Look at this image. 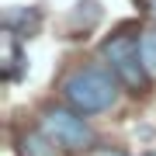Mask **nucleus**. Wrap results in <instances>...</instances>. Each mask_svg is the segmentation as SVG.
I'll return each instance as SVG.
<instances>
[{"mask_svg": "<svg viewBox=\"0 0 156 156\" xmlns=\"http://www.w3.org/2000/svg\"><path fill=\"white\" fill-rule=\"evenodd\" d=\"M118 83L122 80L115 76V69L101 66V62H90V66H80L73 69L66 80H62V97L73 111L80 115H101L108 108H115L118 101Z\"/></svg>", "mask_w": 156, "mask_h": 156, "instance_id": "nucleus-1", "label": "nucleus"}, {"mask_svg": "<svg viewBox=\"0 0 156 156\" xmlns=\"http://www.w3.org/2000/svg\"><path fill=\"white\" fill-rule=\"evenodd\" d=\"M101 56H104V62L115 69V76L122 80L125 87L132 90H142L146 87V69H142V56H139V35L122 28L118 35H111V38L104 42V49H101Z\"/></svg>", "mask_w": 156, "mask_h": 156, "instance_id": "nucleus-2", "label": "nucleus"}, {"mask_svg": "<svg viewBox=\"0 0 156 156\" xmlns=\"http://www.w3.org/2000/svg\"><path fill=\"white\" fill-rule=\"evenodd\" d=\"M38 125L66 153H80V149H90L94 146V128L87 125V115L73 111V108H49V111H42Z\"/></svg>", "mask_w": 156, "mask_h": 156, "instance_id": "nucleus-3", "label": "nucleus"}, {"mask_svg": "<svg viewBox=\"0 0 156 156\" xmlns=\"http://www.w3.org/2000/svg\"><path fill=\"white\" fill-rule=\"evenodd\" d=\"M56 149H59V146L49 139V132H45L42 125L21 139V156H56Z\"/></svg>", "mask_w": 156, "mask_h": 156, "instance_id": "nucleus-4", "label": "nucleus"}, {"mask_svg": "<svg viewBox=\"0 0 156 156\" xmlns=\"http://www.w3.org/2000/svg\"><path fill=\"white\" fill-rule=\"evenodd\" d=\"M139 56H142V69H146V76L156 80V28L139 35Z\"/></svg>", "mask_w": 156, "mask_h": 156, "instance_id": "nucleus-5", "label": "nucleus"}, {"mask_svg": "<svg viewBox=\"0 0 156 156\" xmlns=\"http://www.w3.org/2000/svg\"><path fill=\"white\" fill-rule=\"evenodd\" d=\"M146 7H149V17L156 21V0H146Z\"/></svg>", "mask_w": 156, "mask_h": 156, "instance_id": "nucleus-6", "label": "nucleus"}]
</instances>
